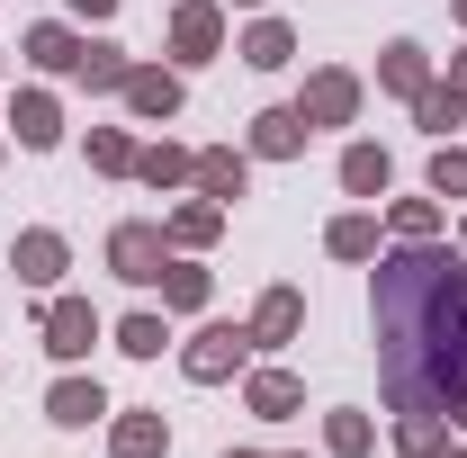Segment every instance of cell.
Here are the masks:
<instances>
[{
    "mask_svg": "<svg viewBox=\"0 0 467 458\" xmlns=\"http://www.w3.org/2000/svg\"><path fill=\"white\" fill-rule=\"evenodd\" d=\"M135 172L153 180V189H171V180H189V172H198V162H189L180 144H153V153H135Z\"/></svg>",
    "mask_w": 467,
    "mask_h": 458,
    "instance_id": "obj_20",
    "label": "cell"
},
{
    "mask_svg": "<svg viewBox=\"0 0 467 458\" xmlns=\"http://www.w3.org/2000/svg\"><path fill=\"white\" fill-rule=\"evenodd\" d=\"M387 180H396V162H387L378 144H350V153H342V189H350V198H378Z\"/></svg>",
    "mask_w": 467,
    "mask_h": 458,
    "instance_id": "obj_9",
    "label": "cell"
},
{
    "mask_svg": "<svg viewBox=\"0 0 467 458\" xmlns=\"http://www.w3.org/2000/svg\"><path fill=\"white\" fill-rule=\"evenodd\" d=\"M378 359L396 413H467V261L405 243L378 261Z\"/></svg>",
    "mask_w": 467,
    "mask_h": 458,
    "instance_id": "obj_1",
    "label": "cell"
},
{
    "mask_svg": "<svg viewBox=\"0 0 467 458\" xmlns=\"http://www.w3.org/2000/svg\"><path fill=\"white\" fill-rule=\"evenodd\" d=\"M296 324H306V297H296V287H270L261 315H252V342H288Z\"/></svg>",
    "mask_w": 467,
    "mask_h": 458,
    "instance_id": "obj_7",
    "label": "cell"
},
{
    "mask_svg": "<svg viewBox=\"0 0 467 458\" xmlns=\"http://www.w3.org/2000/svg\"><path fill=\"white\" fill-rule=\"evenodd\" d=\"M216 36H225V27H216V9H207V0H189V9L171 18V46H180L189 63H207V55H216Z\"/></svg>",
    "mask_w": 467,
    "mask_h": 458,
    "instance_id": "obj_6",
    "label": "cell"
},
{
    "mask_svg": "<svg viewBox=\"0 0 467 458\" xmlns=\"http://www.w3.org/2000/svg\"><path fill=\"white\" fill-rule=\"evenodd\" d=\"M243 342H252V333H243V324H207V333H198V342L180 350V369H189V378H198V387H216V378H234V369H243Z\"/></svg>",
    "mask_w": 467,
    "mask_h": 458,
    "instance_id": "obj_2",
    "label": "cell"
},
{
    "mask_svg": "<svg viewBox=\"0 0 467 458\" xmlns=\"http://www.w3.org/2000/svg\"><path fill=\"white\" fill-rule=\"evenodd\" d=\"M46 413H55V422H72V432H81V422H99V413H109V396H99L90 378H63L55 396H46Z\"/></svg>",
    "mask_w": 467,
    "mask_h": 458,
    "instance_id": "obj_10",
    "label": "cell"
},
{
    "mask_svg": "<svg viewBox=\"0 0 467 458\" xmlns=\"http://www.w3.org/2000/svg\"><path fill=\"white\" fill-rule=\"evenodd\" d=\"M296 144H306V109H270L252 126V153H270V162H288Z\"/></svg>",
    "mask_w": 467,
    "mask_h": 458,
    "instance_id": "obj_8",
    "label": "cell"
},
{
    "mask_svg": "<svg viewBox=\"0 0 467 458\" xmlns=\"http://www.w3.org/2000/svg\"><path fill=\"white\" fill-rule=\"evenodd\" d=\"M459 81H467V55H459Z\"/></svg>",
    "mask_w": 467,
    "mask_h": 458,
    "instance_id": "obj_33",
    "label": "cell"
},
{
    "mask_svg": "<svg viewBox=\"0 0 467 458\" xmlns=\"http://www.w3.org/2000/svg\"><path fill=\"white\" fill-rule=\"evenodd\" d=\"M252 413H270V422L296 413V378H288V369H261V378H252Z\"/></svg>",
    "mask_w": 467,
    "mask_h": 458,
    "instance_id": "obj_17",
    "label": "cell"
},
{
    "mask_svg": "<svg viewBox=\"0 0 467 458\" xmlns=\"http://www.w3.org/2000/svg\"><path fill=\"white\" fill-rule=\"evenodd\" d=\"M90 342H99V315H90L81 297H55V306H46V350H55V359H81Z\"/></svg>",
    "mask_w": 467,
    "mask_h": 458,
    "instance_id": "obj_4",
    "label": "cell"
},
{
    "mask_svg": "<svg viewBox=\"0 0 467 458\" xmlns=\"http://www.w3.org/2000/svg\"><path fill=\"white\" fill-rule=\"evenodd\" d=\"M333 252H342V261H368V252H378V225H368V216H342V225H333Z\"/></svg>",
    "mask_w": 467,
    "mask_h": 458,
    "instance_id": "obj_25",
    "label": "cell"
},
{
    "mask_svg": "<svg viewBox=\"0 0 467 458\" xmlns=\"http://www.w3.org/2000/svg\"><path fill=\"white\" fill-rule=\"evenodd\" d=\"M350 109H359V81L350 72H315L306 81V126H342Z\"/></svg>",
    "mask_w": 467,
    "mask_h": 458,
    "instance_id": "obj_5",
    "label": "cell"
},
{
    "mask_svg": "<svg viewBox=\"0 0 467 458\" xmlns=\"http://www.w3.org/2000/svg\"><path fill=\"white\" fill-rule=\"evenodd\" d=\"M72 72H81V81H99V90H126V55H117V46H81Z\"/></svg>",
    "mask_w": 467,
    "mask_h": 458,
    "instance_id": "obj_21",
    "label": "cell"
},
{
    "mask_svg": "<svg viewBox=\"0 0 467 458\" xmlns=\"http://www.w3.org/2000/svg\"><path fill=\"white\" fill-rule=\"evenodd\" d=\"M396 441H405L413 458H441V422H431V413H413V422L396 432Z\"/></svg>",
    "mask_w": 467,
    "mask_h": 458,
    "instance_id": "obj_30",
    "label": "cell"
},
{
    "mask_svg": "<svg viewBox=\"0 0 467 458\" xmlns=\"http://www.w3.org/2000/svg\"><path fill=\"white\" fill-rule=\"evenodd\" d=\"M9 126H18V144H36V153H46V144H55V135H63V117H55V99H46V90H27Z\"/></svg>",
    "mask_w": 467,
    "mask_h": 458,
    "instance_id": "obj_14",
    "label": "cell"
},
{
    "mask_svg": "<svg viewBox=\"0 0 467 458\" xmlns=\"http://www.w3.org/2000/svg\"><path fill=\"white\" fill-rule=\"evenodd\" d=\"M387 90H422V46H387Z\"/></svg>",
    "mask_w": 467,
    "mask_h": 458,
    "instance_id": "obj_24",
    "label": "cell"
},
{
    "mask_svg": "<svg viewBox=\"0 0 467 458\" xmlns=\"http://www.w3.org/2000/svg\"><path fill=\"white\" fill-rule=\"evenodd\" d=\"M368 450V413H333V458H359Z\"/></svg>",
    "mask_w": 467,
    "mask_h": 458,
    "instance_id": "obj_28",
    "label": "cell"
},
{
    "mask_svg": "<svg viewBox=\"0 0 467 458\" xmlns=\"http://www.w3.org/2000/svg\"><path fill=\"white\" fill-rule=\"evenodd\" d=\"M72 9H90V18H109V9H117V0H72Z\"/></svg>",
    "mask_w": 467,
    "mask_h": 458,
    "instance_id": "obj_32",
    "label": "cell"
},
{
    "mask_svg": "<svg viewBox=\"0 0 467 458\" xmlns=\"http://www.w3.org/2000/svg\"><path fill=\"white\" fill-rule=\"evenodd\" d=\"M459 9H467V0H459Z\"/></svg>",
    "mask_w": 467,
    "mask_h": 458,
    "instance_id": "obj_36",
    "label": "cell"
},
{
    "mask_svg": "<svg viewBox=\"0 0 467 458\" xmlns=\"http://www.w3.org/2000/svg\"><path fill=\"white\" fill-rule=\"evenodd\" d=\"M296 55V36L288 27H279V18H261V27H252V36H243V63H261V72H279V63Z\"/></svg>",
    "mask_w": 467,
    "mask_h": 458,
    "instance_id": "obj_16",
    "label": "cell"
},
{
    "mask_svg": "<svg viewBox=\"0 0 467 458\" xmlns=\"http://www.w3.org/2000/svg\"><path fill=\"white\" fill-rule=\"evenodd\" d=\"M431 189H441V198H467V153H450V144H441V162H431Z\"/></svg>",
    "mask_w": 467,
    "mask_h": 458,
    "instance_id": "obj_29",
    "label": "cell"
},
{
    "mask_svg": "<svg viewBox=\"0 0 467 458\" xmlns=\"http://www.w3.org/2000/svg\"><path fill=\"white\" fill-rule=\"evenodd\" d=\"M90 162H99V172H135V144H126L117 126H99V135H90Z\"/></svg>",
    "mask_w": 467,
    "mask_h": 458,
    "instance_id": "obj_26",
    "label": "cell"
},
{
    "mask_svg": "<svg viewBox=\"0 0 467 458\" xmlns=\"http://www.w3.org/2000/svg\"><path fill=\"white\" fill-rule=\"evenodd\" d=\"M109 270L135 279V287H153V279H162V234H153V225H117L109 234Z\"/></svg>",
    "mask_w": 467,
    "mask_h": 458,
    "instance_id": "obj_3",
    "label": "cell"
},
{
    "mask_svg": "<svg viewBox=\"0 0 467 458\" xmlns=\"http://www.w3.org/2000/svg\"><path fill=\"white\" fill-rule=\"evenodd\" d=\"M162 342H171V333H162V315H126V324H117V350H135V359H153Z\"/></svg>",
    "mask_w": 467,
    "mask_h": 458,
    "instance_id": "obj_23",
    "label": "cell"
},
{
    "mask_svg": "<svg viewBox=\"0 0 467 458\" xmlns=\"http://www.w3.org/2000/svg\"><path fill=\"white\" fill-rule=\"evenodd\" d=\"M396 234H405V243H431V207L405 198V207H396Z\"/></svg>",
    "mask_w": 467,
    "mask_h": 458,
    "instance_id": "obj_31",
    "label": "cell"
},
{
    "mask_svg": "<svg viewBox=\"0 0 467 458\" xmlns=\"http://www.w3.org/2000/svg\"><path fill=\"white\" fill-rule=\"evenodd\" d=\"M126 109H135V117H171L180 109V81H171V72H126Z\"/></svg>",
    "mask_w": 467,
    "mask_h": 458,
    "instance_id": "obj_11",
    "label": "cell"
},
{
    "mask_svg": "<svg viewBox=\"0 0 467 458\" xmlns=\"http://www.w3.org/2000/svg\"><path fill=\"white\" fill-rule=\"evenodd\" d=\"M162 450H171L162 413H126V422H117V458H162Z\"/></svg>",
    "mask_w": 467,
    "mask_h": 458,
    "instance_id": "obj_13",
    "label": "cell"
},
{
    "mask_svg": "<svg viewBox=\"0 0 467 458\" xmlns=\"http://www.w3.org/2000/svg\"><path fill=\"white\" fill-rule=\"evenodd\" d=\"M189 180L225 207V198H243V153H198V172H189Z\"/></svg>",
    "mask_w": 467,
    "mask_h": 458,
    "instance_id": "obj_15",
    "label": "cell"
},
{
    "mask_svg": "<svg viewBox=\"0 0 467 458\" xmlns=\"http://www.w3.org/2000/svg\"><path fill=\"white\" fill-rule=\"evenodd\" d=\"M162 297H171V306H207V270H189V261H162Z\"/></svg>",
    "mask_w": 467,
    "mask_h": 458,
    "instance_id": "obj_22",
    "label": "cell"
},
{
    "mask_svg": "<svg viewBox=\"0 0 467 458\" xmlns=\"http://www.w3.org/2000/svg\"><path fill=\"white\" fill-rule=\"evenodd\" d=\"M18 279H27V287H55L63 279V234H27V243H18Z\"/></svg>",
    "mask_w": 467,
    "mask_h": 458,
    "instance_id": "obj_12",
    "label": "cell"
},
{
    "mask_svg": "<svg viewBox=\"0 0 467 458\" xmlns=\"http://www.w3.org/2000/svg\"><path fill=\"white\" fill-rule=\"evenodd\" d=\"M413 109H422V126H431V135L467 126V99H459V90H413Z\"/></svg>",
    "mask_w": 467,
    "mask_h": 458,
    "instance_id": "obj_19",
    "label": "cell"
},
{
    "mask_svg": "<svg viewBox=\"0 0 467 458\" xmlns=\"http://www.w3.org/2000/svg\"><path fill=\"white\" fill-rule=\"evenodd\" d=\"M216 225H225V207H216V198H207V207H180V216H171V234H180V243H207Z\"/></svg>",
    "mask_w": 467,
    "mask_h": 458,
    "instance_id": "obj_27",
    "label": "cell"
},
{
    "mask_svg": "<svg viewBox=\"0 0 467 458\" xmlns=\"http://www.w3.org/2000/svg\"><path fill=\"white\" fill-rule=\"evenodd\" d=\"M225 458H252V450H225Z\"/></svg>",
    "mask_w": 467,
    "mask_h": 458,
    "instance_id": "obj_34",
    "label": "cell"
},
{
    "mask_svg": "<svg viewBox=\"0 0 467 458\" xmlns=\"http://www.w3.org/2000/svg\"><path fill=\"white\" fill-rule=\"evenodd\" d=\"M441 458H459V450H441Z\"/></svg>",
    "mask_w": 467,
    "mask_h": 458,
    "instance_id": "obj_35",
    "label": "cell"
},
{
    "mask_svg": "<svg viewBox=\"0 0 467 458\" xmlns=\"http://www.w3.org/2000/svg\"><path fill=\"white\" fill-rule=\"evenodd\" d=\"M27 63H46V72H72V63H81V36H72V27H36V36H27Z\"/></svg>",
    "mask_w": 467,
    "mask_h": 458,
    "instance_id": "obj_18",
    "label": "cell"
}]
</instances>
